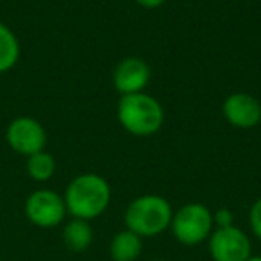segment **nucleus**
<instances>
[{"label":"nucleus","instance_id":"f3484780","mask_svg":"<svg viewBox=\"0 0 261 261\" xmlns=\"http://www.w3.org/2000/svg\"><path fill=\"white\" fill-rule=\"evenodd\" d=\"M247 261H261V256H254V257L250 256V257H249V259H247Z\"/></svg>","mask_w":261,"mask_h":261},{"label":"nucleus","instance_id":"20e7f679","mask_svg":"<svg viewBox=\"0 0 261 261\" xmlns=\"http://www.w3.org/2000/svg\"><path fill=\"white\" fill-rule=\"evenodd\" d=\"M170 227L182 245H199L211 234L213 215L204 204H186L172 217Z\"/></svg>","mask_w":261,"mask_h":261},{"label":"nucleus","instance_id":"9d476101","mask_svg":"<svg viewBox=\"0 0 261 261\" xmlns=\"http://www.w3.org/2000/svg\"><path fill=\"white\" fill-rule=\"evenodd\" d=\"M113 261H136L142 254V238L125 229L115 234L109 247Z\"/></svg>","mask_w":261,"mask_h":261},{"label":"nucleus","instance_id":"0eeeda50","mask_svg":"<svg viewBox=\"0 0 261 261\" xmlns=\"http://www.w3.org/2000/svg\"><path fill=\"white\" fill-rule=\"evenodd\" d=\"M210 254L213 261H247L250 257L249 236L240 227H218L210 234Z\"/></svg>","mask_w":261,"mask_h":261},{"label":"nucleus","instance_id":"dca6fc26","mask_svg":"<svg viewBox=\"0 0 261 261\" xmlns=\"http://www.w3.org/2000/svg\"><path fill=\"white\" fill-rule=\"evenodd\" d=\"M140 6H143V8H149V9H152V8H160L161 4H165L167 0H136Z\"/></svg>","mask_w":261,"mask_h":261},{"label":"nucleus","instance_id":"ddd939ff","mask_svg":"<svg viewBox=\"0 0 261 261\" xmlns=\"http://www.w3.org/2000/svg\"><path fill=\"white\" fill-rule=\"evenodd\" d=\"M56 172V161L52 158V154L40 150V152L33 154L27 158V174L31 179L38 182L48 181Z\"/></svg>","mask_w":261,"mask_h":261},{"label":"nucleus","instance_id":"f03ea898","mask_svg":"<svg viewBox=\"0 0 261 261\" xmlns=\"http://www.w3.org/2000/svg\"><path fill=\"white\" fill-rule=\"evenodd\" d=\"M118 120L135 136H150L161 129L165 113L161 104L147 93L122 95L118 102Z\"/></svg>","mask_w":261,"mask_h":261},{"label":"nucleus","instance_id":"9b49d317","mask_svg":"<svg viewBox=\"0 0 261 261\" xmlns=\"http://www.w3.org/2000/svg\"><path fill=\"white\" fill-rule=\"evenodd\" d=\"M91 240H93V231H91V225L88 224V220L73 218L63 229V242L73 252L86 250L90 247Z\"/></svg>","mask_w":261,"mask_h":261},{"label":"nucleus","instance_id":"7ed1b4c3","mask_svg":"<svg viewBox=\"0 0 261 261\" xmlns=\"http://www.w3.org/2000/svg\"><path fill=\"white\" fill-rule=\"evenodd\" d=\"M174 211L167 199L160 195H142L125 210V225L129 231L142 236H158L170 227Z\"/></svg>","mask_w":261,"mask_h":261},{"label":"nucleus","instance_id":"1a4fd4ad","mask_svg":"<svg viewBox=\"0 0 261 261\" xmlns=\"http://www.w3.org/2000/svg\"><path fill=\"white\" fill-rule=\"evenodd\" d=\"M150 79V68L140 58H125L120 61L113 73L116 91L122 95L140 93Z\"/></svg>","mask_w":261,"mask_h":261},{"label":"nucleus","instance_id":"2eb2a0df","mask_svg":"<svg viewBox=\"0 0 261 261\" xmlns=\"http://www.w3.org/2000/svg\"><path fill=\"white\" fill-rule=\"evenodd\" d=\"M231 220H232V217H231V211L229 210L217 211V217L213 218V222H217L218 227H229V225H232Z\"/></svg>","mask_w":261,"mask_h":261},{"label":"nucleus","instance_id":"f8f14e48","mask_svg":"<svg viewBox=\"0 0 261 261\" xmlns=\"http://www.w3.org/2000/svg\"><path fill=\"white\" fill-rule=\"evenodd\" d=\"M20 59V43L16 34L0 22V73L15 68Z\"/></svg>","mask_w":261,"mask_h":261},{"label":"nucleus","instance_id":"4468645a","mask_svg":"<svg viewBox=\"0 0 261 261\" xmlns=\"http://www.w3.org/2000/svg\"><path fill=\"white\" fill-rule=\"evenodd\" d=\"M249 222H250V229L256 234L257 240H261V199H257L252 204L249 213Z\"/></svg>","mask_w":261,"mask_h":261},{"label":"nucleus","instance_id":"423d86ee","mask_svg":"<svg viewBox=\"0 0 261 261\" xmlns=\"http://www.w3.org/2000/svg\"><path fill=\"white\" fill-rule=\"evenodd\" d=\"M25 215L38 227H56L66 215L65 199L52 190H36L27 197Z\"/></svg>","mask_w":261,"mask_h":261},{"label":"nucleus","instance_id":"f257e3e1","mask_svg":"<svg viewBox=\"0 0 261 261\" xmlns=\"http://www.w3.org/2000/svg\"><path fill=\"white\" fill-rule=\"evenodd\" d=\"M66 213L81 220H93L100 217L109 206L111 190L104 177L97 174L77 175L65 192Z\"/></svg>","mask_w":261,"mask_h":261},{"label":"nucleus","instance_id":"6e6552de","mask_svg":"<svg viewBox=\"0 0 261 261\" xmlns=\"http://www.w3.org/2000/svg\"><path fill=\"white\" fill-rule=\"evenodd\" d=\"M224 116L238 129H252L261 122V104L249 93H232L224 102Z\"/></svg>","mask_w":261,"mask_h":261},{"label":"nucleus","instance_id":"39448f33","mask_svg":"<svg viewBox=\"0 0 261 261\" xmlns=\"http://www.w3.org/2000/svg\"><path fill=\"white\" fill-rule=\"evenodd\" d=\"M6 142L15 152L22 156H33L47 145V133L38 120L31 116H18L8 125Z\"/></svg>","mask_w":261,"mask_h":261}]
</instances>
